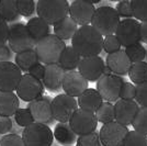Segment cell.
<instances>
[{
	"instance_id": "603a6c76",
	"label": "cell",
	"mask_w": 147,
	"mask_h": 146,
	"mask_svg": "<svg viewBox=\"0 0 147 146\" xmlns=\"http://www.w3.org/2000/svg\"><path fill=\"white\" fill-rule=\"evenodd\" d=\"M20 109V98L14 92L0 91V116L11 118Z\"/></svg>"
},
{
	"instance_id": "4fadbf2b",
	"label": "cell",
	"mask_w": 147,
	"mask_h": 146,
	"mask_svg": "<svg viewBox=\"0 0 147 146\" xmlns=\"http://www.w3.org/2000/svg\"><path fill=\"white\" fill-rule=\"evenodd\" d=\"M129 130L117 121L103 124L99 134L102 146H124V141Z\"/></svg>"
},
{
	"instance_id": "ffe728a7",
	"label": "cell",
	"mask_w": 147,
	"mask_h": 146,
	"mask_svg": "<svg viewBox=\"0 0 147 146\" xmlns=\"http://www.w3.org/2000/svg\"><path fill=\"white\" fill-rule=\"evenodd\" d=\"M66 72L59 64L45 66V75L42 80L44 87L52 92H58L63 89V80Z\"/></svg>"
},
{
	"instance_id": "d6986e66",
	"label": "cell",
	"mask_w": 147,
	"mask_h": 146,
	"mask_svg": "<svg viewBox=\"0 0 147 146\" xmlns=\"http://www.w3.org/2000/svg\"><path fill=\"white\" fill-rule=\"evenodd\" d=\"M105 65L109 67L111 73L123 77L125 75H129V69L133 64L127 54L125 53V49H121L117 53L108 55L105 59Z\"/></svg>"
},
{
	"instance_id": "f546056e",
	"label": "cell",
	"mask_w": 147,
	"mask_h": 146,
	"mask_svg": "<svg viewBox=\"0 0 147 146\" xmlns=\"http://www.w3.org/2000/svg\"><path fill=\"white\" fill-rule=\"evenodd\" d=\"M96 116L98 122L103 124H108L111 122L115 121V111H114V104L111 102L103 101V103L100 105V108L96 112Z\"/></svg>"
},
{
	"instance_id": "d6a6232c",
	"label": "cell",
	"mask_w": 147,
	"mask_h": 146,
	"mask_svg": "<svg viewBox=\"0 0 147 146\" xmlns=\"http://www.w3.org/2000/svg\"><path fill=\"white\" fill-rule=\"evenodd\" d=\"M132 126L135 131L147 135V107H140Z\"/></svg>"
},
{
	"instance_id": "44dd1931",
	"label": "cell",
	"mask_w": 147,
	"mask_h": 146,
	"mask_svg": "<svg viewBox=\"0 0 147 146\" xmlns=\"http://www.w3.org/2000/svg\"><path fill=\"white\" fill-rule=\"evenodd\" d=\"M79 109L86 110L96 113L100 105L103 103V99L97 89L88 88L81 96L77 98Z\"/></svg>"
},
{
	"instance_id": "681fc988",
	"label": "cell",
	"mask_w": 147,
	"mask_h": 146,
	"mask_svg": "<svg viewBox=\"0 0 147 146\" xmlns=\"http://www.w3.org/2000/svg\"><path fill=\"white\" fill-rule=\"evenodd\" d=\"M146 61H147V49H146Z\"/></svg>"
},
{
	"instance_id": "8fae6325",
	"label": "cell",
	"mask_w": 147,
	"mask_h": 146,
	"mask_svg": "<svg viewBox=\"0 0 147 146\" xmlns=\"http://www.w3.org/2000/svg\"><path fill=\"white\" fill-rule=\"evenodd\" d=\"M44 90L45 87L42 80H38L29 74H23L17 88V96L22 101L30 103L37 98L44 96Z\"/></svg>"
},
{
	"instance_id": "ee69618b",
	"label": "cell",
	"mask_w": 147,
	"mask_h": 146,
	"mask_svg": "<svg viewBox=\"0 0 147 146\" xmlns=\"http://www.w3.org/2000/svg\"><path fill=\"white\" fill-rule=\"evenodd\" d=\"M9 39V24L0 19V47L8 44Z\"/></svg>"
},
{
	"instance_id": "bcb514c9",
	"label": "cell",
	"mask_w": 147,
	"mask_h": 146,
	"mask_svg": "<svg viewBox=\"0 0 147 146\" xmlns=\"http://www.w3.org/2000/svg\"><path fill=\"white\" fill-rule=\"evenodd\" d=\"M28 74L31 75V76H33V77H35V78H37L38 80H43L44 75H45V65L38 63L35 66L32 67Z\"/></svg>"
},
{
	"instance_id": "30bf717a",
	"label": "cell",
	"mask_w": 147,
	"mask_h": 146,
	"mask_svg": "<svg viewBox=\"0 0 147 146\" xmlns=\"http://www.w3.org/2000/svg\"><path fill=\"white\" fill-rule=\"evenodd\" d=\"M98 123L99 122L96 116V113L78 109L71 116L69 125L77 136H84V135H88L96 132Z\"/></svg>"
},
{
	"instance_id": "9a60e30c",
	"label": "cell",
	"mask_w": 147,
	"mask_h": 146,
	"mask_svg": "<svg viewBox=\"0 0 147 146\" xmlns=\"http://www.w3.org/2000/svg\"><path fill=\"white\" fill-rule=\"evenodd\" d=\"M52 100L53 99L49 96L44 95L28 104L26 108L30 109L34 121L46 125H51L55 122L52 111Z\"/></svg>"
},
{
	"instance_id": "e0dca14e",
	"label": "cell",
	"mask_w": 147,
	"mask_h": 146,
	"mask_svg": "<svg viewBox=\"0 0 147 146\" xmlns=\"http://www.w3.org/2000/svg\"><path fill=\"white\" fill-rule=\"evenodd\" d=\"M89 81L78 72H68L65 74L63 80V90L66 95L74 98H78L89 88Z\"/></svg>"
},
{
	"instance_id": "60d3db41",
	"label": "cell",
	"mask_w": 147,
	"mask_h": 146,
	"mask_svg": "<svg viewBox=\"0 0 147 146\" xmlns=\"http://www.w3.org/2000/svg\"><path fill=\"white\" fill-rule=\"evenodd\" d=\"M120 99L122 100H135L136 99V86L133 82L125 81L121 89Z\"/></svg>"
},
{
	"instance_id": "7bdbcfd3",
	"label": "cell",
	"mask_w": 147,
	"mask_h": 146,
	"mask_svg": "<svg viewBox=\"0 0 147 146\" xmlns=\"http://www.w3.org/2000/svg\"><path fill=\"white\" fill-rule=\"evenodd\" d=\"M13 121L11 118L8 116H0V135L10 134L13 128Z\"/></svg>"
},
{
	"instance_id": "5b68a950",
	"label": "cell",
	"mask_w": 147,
	"mask_h": 146,
	"mask_svg": "<svg viewBox=\"0 0 147 146\" xmlns=\"http://www.w3.org/2000/svg\"><path fill=\"white\" fill-rule=\"evenodd\" d=\"M8 45L16 54L22 53L29 49H33L36 46L35 42L33 41V39L26 29V24H23L21 22L9 24Z\"/></svg>"
},
{
	"instance_id": "836d02e7",
	"label": "cell",
	"mask_w": 147,
	"mask_h": 146,
	"mask_svg": "<svg viewBox=\"0 0 147 146\" xmlns=\"http://www.w3.org/2000/svg\"><path fill=\"white\" fill-rule=\"evenodd\" d=\"M133 16L140 22H147V0H131Z\"/></svg>"
},
{
	"instance_id": "4dcf8cb0",
	"label": "cell",
	"mask_w": 147,
	"mask_h": 146,
	"mask_svg": "<svg viewBox=\"0 0 147 146\" xmlns=\"http://www.w3.org/2000/svg\"><path fill=\"white\" fill-rule=\"evenodd\" d=\"M125 53L127 54L129 58L132 62V64L145 62V59H146V49L143 46V44L141 42L126 47Z\"/></svg>"
},
{
	"instance_id": "52a82bcc",
	"label": "cell",
	"mask_w": 147,
	"mask_h": 146,
	"mask_svg": "<svg viewBox=\"0 0 147 146\" xmlns=\"http://www.w3.org/2000/svg\"><path fill=\"white\" fill-rule=\"evenodd\" d=\"M125 79L117 76L115 74H104L103 76L97 81L96 89L101 95L103 101L115 103L117 100H120V93Z\"/></svg>"
},
{
	"instance_id": "c3c4849f",
	"label": "cell",
	"mask_w": 147,
	"mask_h": 146,
	"mask_svg": "<svg viewBox=\"0 0 147 146\" xmlns=\"http://www.w3.org/2000/svg\"><path fill=\"white\" fill-rule=\"evenodd\" d=\"M61 146H73V145H61Z\"/></svg>"
},
{
	"instance_id": "7a4b0ae2",
	"label": "cell",
	"mask_w": 147,
	"mask_h": 146,
	"mask_svg": "<svg viewBox=\"0 0 147 146\" xmlns=\"http://www.w3.org/2000/svg\"><path fill=\"white\" fill-rule=\"evenodd\" d=\"M66 47L67 45L63 40L56 36L55 34H49V36L37 43L35 46V52L38 56L40 63L47 66L58 64L61 54Z\"/></svg>"
},
{
	"instance_id": "d4e9b609",
	"label": "cell",
	"mask_w": 147,
	"mask_h": 146,
	"mask_svg": "<svg viewBox=\"0 0 147 146\" xmlns=\"http://www.w3.org/2000/svg\"><path fill=\"white\" fill-rule=\"evenodd\" d=\"M53 133L54 139L61 145H73L78 140V136L70 128L69 123H56Z\"/></svg>"
},
{
	"instance_id": "9c48e42d",
	"label": "cell",
	"mask_w": 147,
	"mask_h": 146,
	"mask_svg": "<svg viewBox=\"0 0 147 146\" xmlns=\"http://www.w3.org/2000/svg\"><path fill=\"white\" fill-rule=\"evenodd\" d=\"M100 0H74L69 7V17L79 25H90L96 12V3Z\"/></svg>"
},
{
	"instance_id": "74e56055",
	"label": "cell",
	"mask_w": 147,
	"mask_h": 146,
	"mask_svg": "<svg viewBox=\"0 0 147 146\" xmlns=\"http://www.w3.org/2000/svg\"><path fill=\"white\" fill-rule=\"evenodd\" d=\"M121 43L119 41V39L114 35H109L105 36L103 40V51L108 55L117 53L119 51H121Z\"/></svg>"
},
{
	"instance_id": "ba28073f",
	"label": "cell",
	"mask_w": 147,
	"mask_h": 146,
	"mask_svg": "<svg viewBox=\"0 0 147 146\" xmlns=\"http://www.w3.org/2000/svg\"><path fill=\"white\" fill-rule=\"evenodd\" d=\"M79 109L78 101L66 93H59L52 100V111L57 123H69L73 114Z\"/></svg>"
},
{
	"instance_id": "cb8c5ba5",
	"label": "cell",
	"mask_w": 147,
	"mask_h": 146,
	"mask_svg": "<svg viewBox=\"0 0 147 146\" xmlns=\"http://www.w3.org/2000/svg\"><path fill=\"white\" fill-rule=\"evenodd\" d=\"M79 29V25L77 24L73 19L68 16L67 18L63 19L58 23L53 26V31L56 36H58L64 42L68 40H71L76 32Z\"/></svg>"
},
{
	"instance_id": "7dc6e473",
	"label": "cell",
	"mask_w": 147,
	"mask_h": 146,
	"mask_svg": "<svg viewBox=\"0 0 147 146\" xmlns=\"http://www.w3.org/2000/svg\"><path fill=\"white\" fill-rule=\"evenodd\" d=\"M141 43L147 44V22H141Z\"/></svg>"
},
{
	"instance_id": "1f68e13d",
	"label": "cell",
	"mask_w": 147,
	"mask_h": 146,
	"mask_svg": "<svg viewBox=\"0 0 147 146\" xmlns=\"http://www.w3.org/2000/svg\"><path fill=\"white\" fill-rule=\"evenodd\" d=\"M13 120L19 128H25L34 123V118L29 108H20L13 116Z\"/></svg>"
},
{
	"instance_id": "f1b7e54d",
	"label": "cell",
	"mask_w": 147,
	"mask_h": 146,
	"mask_svg": "<svg viewBox=\"0 0 147 146\" xmlns=\"http://www.w3.org/2000/svg\"><path fill=\"white\" fill-rule=\"evenodd\" d=\"M129 77L131 82H133L135 86L147 82V62L133 64L129 69Z\"/></svg>"
},
{
	"instance_id": "2e32d148",
	"label": "cell",
	"mask_w": 147,
	"mask_h": 146,
	"mask_svg": "<svg viewBox=\"0 0 147 146\" xmlns=\"http://www.w3.org/2000/svg\"><path fill=\"white\" fill-rule=\"evenodd\" d=\"M104 69H105V63L100 55L81 58L78 66V72L88 81L91 82L98 81L103 76Z\"/></svg>"
},
{
	"instance_id": "f6af8a7d",
	"label": "cell",
	"mask_w": 147,
	"mask_h": 146,
	"mask_svg": "<svg viewBox=\"0 0 147 146\" xmlns=\"http://www.w3.org/2000/svg\"><path fill=\"white\" fill-rule=\"evenodd\" d=\"M14 53L12 49H10V46L6 44L3 46L0 47V63H5V62H12V58L16 56L13 55Z\"/></svg>"
},
{
	"instance_id": "8d00e7d4",
	"label": "cell",
	"mask_w": 147,
	"mask_h": 146,
	"mask_svg": "<svg viewBox=\"0 0 147 146\" xmlns=\"http://www.w3.org/2000/svg\"><path fill=\"white\" fill-rule=\"evenodd\" d=\"M77 146H102L99 131H96L91 134L78 136V140L76 143Z\"/></svg>"
},
{
	"instance_id": "f907efd6",
	"label": "cell",
	"mask_w": 147,
	"mask_h": 146,
	"mask_svg": "<svg viewBox=\"0 0 147 146\" xmlns=\"http://www.w3.org/2000/svg\"><path fill=\"white\" fill-rule=\"evenodd\" d=\"M76 146H77V145H76Z\"/></svg>"
},
{
	"instance_id": "d590c367",
	"label": "cell",
	"mask_w": 147,
	"mask_h": 146,
	"mask_svg": "<svg viewBox=\"0 0 147 146\" xmlns=\"http://www.w3.org/2000/svg\"><path fill=\"white\" fill-rule=\"evenodd\" d=\"M17 6L20 16L30 18L36 12V1L34 0H17Z\"/></svg>"
},
{
	"instance_id": "277c9868",
	"label": "cell",
	"mask_w": 147,
	"mask_h": 146,
	"mask_svg": "<svg viewBox=\"0 0 147 146\" xmlns=\"http://www.w3.org/2000/svg\"><path fill=\"white\" fill-rule=\"evenodd\" d=\"M70 3L67 0H38L36 1L37 17L49 25H54L69 16Z\"/></svg>"
},
{
	"instance_id": "7c38bea8",
	"label": "cell",
	"mask_w": 147,
	"mask_h": 146,
	"mask_svg": "<svg viewBox=\"0 0 147 146\" xmlns=\"http://www.w3.org/2000/svg\"><path fill=\"white\" fill-rule=\"evenodd\" d=\"M115 36L125 49L141 42V22L136 19H123L117 26Z\"/></svg>"
},
{
	"instance_id": "7402d4cb",
	"label": "cell",
	"mask_w": 147,
	"mask_h": 146,
	"mask_svg": "<svg viewBox=\"0 0 147 146\" xmlns=\"http://www.w3.org/2000/svg\"><path fill=\"white\" fill-rule=\"evenodd\" d=\"M26 29L33 39V41L35 42V44H37L46 36H49V34H52L51 25L46 23L43 19H41L40 17L31 18L26 23Z\"/></svg>"
},
{
	"instance_id": "ac0fdd59",
	"label": "cell",
	"mask_w": 147,
	"mask_h": 146,
	"mask_svg": "<svg viewBox=\"0 0 147 146\" xmlns=\"http://www.w3.org/2000/svg\"><path fill=\"white\" fill-rule=\"evenodd\" d=\"M140 110V105L135 100H117L114 103L115 121L124 126L133 124L134 119Z\"/></svg>"
},
{
	"instance_id": "b9f144b4",
	"label": "cell",
	"mask_w": 147,
	"mask_h": 146,
	"mask_svg": "<svg viewBox=\"0 0 147 146\" xmlns=\"http://www.w3.org/2000/svg\"><path fill=\"white\" fill-rule=\"evenodd\" d=\"M135 101L140 107H147V82L136 86V99Z\"/></svg>"
},
{
	"instance_id": "8992f818",
	"label": "cell",
	"mask_w": 147,
	"mask_h": 146,
	"mask_svg": "<svg viewBox=\"0 0 147 146\" xmlns=\"http://www.w3.org/2000/svg\"><path fill=\"white\" fill-rule=\"evenodd\" d=\"M21 136L25 146H52L54 142V133L51 128L37 122L23 128Z\"/></svg>"
},
{
	"instance_id": "ab89813d",
	"label": "cell",
	"mask_w": 147,
	"mask_h": 146,
	"mask_svg": "<svg viewBox=\"0 0 147 146\" xmlns=\"http://www.w3.org/2000/svg\"><path fill=\"white\" fill-rule=\"evenodd\" d=\"M0 146H25V144L21 135L10 133L0 137Z\"/></svg>"
},
{
	"instance_id": "5bb4252c",
	"label": "cell",
	"mask_w": 147,
	"mask_h": 146,
	"mask_svg": "<svg viewBox=\"0 0 147 146\" xmlns=\"http://www.w3.org/2000/svg\"><path fill=\"white\" fill-rule=\"evenodd\" d=\"M23 74L12 62L0 63V91L14 92L17 91L19 82Z\"/></svg>"
},
{
	"instance_id": "4316f807",
	"label": "cell",
	"mask_w": 147,
	"mask_h": 146,
	"mask_svg": "<svg viewBox=\"0 0 147 146\" xmlns=\"http://www.w3.org/2000/svg\"><path fill=\"white\" fill-rule=\"evenodd\" d=\"M80 61H81V56L74 49L73 46H67L66 49L63 52L58 64L66 73H68L78 69Z\"/></svg>"
},
{
	"instance_id": "484cf974",
	"label": "cell",
	"mask_w": 147,
	"mask_h": 146,
	"mask_svg": "<svg viewBox=\"0 0 147 146\" xmlns=\"http://www.w3.org/2000/svg\"><path fill=\"white\" fill-rule=\"evenodd\" d=\"M38 63H40V59H38L36 52H35V49L19 53L14 56V64L21 69L22 73L24 74L29 73L31 68L35 66Z\"/></svg>"
},
{
	"instance_id": "3957f363",
	"label": "cell",
	"mask_w": 147,
	"mask_h": 146,
	"mask_svg": "<svg viewBox=\"0 0 147 146\" xmlns=\"http://www.w3.org/2000/svg\"><path fill=\"white\" fill-rule=\"evenodd\" d=\"M121 22V18L117 9L112 6H99L91 21V25L103 37L114 35L117 26Z\"/></svg>"
},
{
	"instance_id": "e575fe53",
	"label": "cell",
	"mask_w": 147,
	"mask_h": 146,
	"mask_svg": "<svg viewBox=\"0 0 147 146\" xmlns=\"http://www.w3.org/2000/svg\"><path fill=\"white\" fill-rule=\"evenodd\" d=\"M124 146H147V135L137 131H129L124 141Z\"/></svg>"
},
{
	"instance_id": "83f0119b",
	"label": "cell",
	"mask_w": 147,
	"mask_h": 146,
	"mask_svg": "<svg viewBox=\"0 0 147 146\" xmlns=\"http://www.w3.org/2000/svg\"><path fill=\"white\" fill-rule=\"evenodd\" d=\"M17 0H0V19L7 23H16L20 19Z\"/></svg>"
},
{
	"instance_id": "6da1fadb",
	"label": "cell",
	"mask_w": 147,
	"mask_h": 146,
	"mask_svg": "<svg viewBox=\"0 0 147 146\" xmlns=\"http://www.w3.org/2000/svg\"><path fill=\"white\" fill-rule=\"evenodd\" d=\"M104 37L91 24L79 26L78 31L71 39L74 49L84 57L98 56L103 51Z\"/></svg>"
},
{
	"instance_id": "f35d334b",
	"label": "cell",
	"mask_w": 147,
	"mask_h": 146,
	"mask_svg": "<svg viewBox=\"0 0 147 146\" xmlns=\"http://www.w3.org/2000/svg\"><path fill=\"white\" fill-rule=\"evenodd\" d=\"M115 9H117L120 18L134 19L133 9H132V1H131V0H123V1L117 2Z\"/></svg>"
}]
</instances>
